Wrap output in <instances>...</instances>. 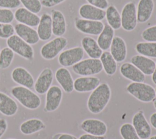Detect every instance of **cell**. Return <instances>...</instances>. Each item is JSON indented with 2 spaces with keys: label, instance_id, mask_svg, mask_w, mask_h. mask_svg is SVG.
Masks as SVG:
<instances>
[{
  "label": "cell",
  "instance_id": "cell-1",
  "mask_svg": "<svg viewBox=\"0 0 156 139\" xmlns=\"http://www.w3.org/2000/svg\"><path fill=\"white\" fill-rule=\"evenodd\" d=\"M111 98V89L107 83L100 84L92 91L87 101L88 110L94 114L101 113L107 106Z\"/></svg>",
  "mask_w": 156,
  "mask_h": 139
},
{
  "label": "cell",
  "instance_id": "cell-2",
  "mask_svg": "<svg viewBox=\"0 0 156 139\" xmlns=\"http://www.w3.org/2000/svg\"><path fill=\"white\" fill-rule=\"evenodd\" d=\"M12 95L25 108L36 110L41 105L40 96L29 88L23 86H15L11 89Z\"/></svg>",
  "mask_w": 156,
  "mask_h": 139
},
{
  "label": "cell",
  "instance_id": "cell-3",
  "mask_svg": "<svg viewBox=\"0 0 156 139\" xmlns=\"http://www.w3.org/2000/svg\"><path fill=\"white\" fill-rule=\"evenodd\" d=\"M126 90L136 99L143 102H150L156 96L154 87L144 82H132L127 86Z\"/></svg>",
  "mask_w": 156,
  "mask_h": 139
},
{
  "label": "cell",
  "instance_id": "cell-4",
  "mask_svg": "<svg viewBox=\"0 0 156 139\" xmlns=\"http://www.w3.org/2000/svg\"><path fill=\"white\" fill-rule=\"evenodd\" d=\"M68 45V40L64 37H57L44 44L40 49V55L45 60L55 58Z\"/></svg>",
  "mask_w": 156,
  "mask_h": 139
},
{
  "label": "cell",
  "instance_id": "cell-5",
  "mask_svg": "<svg viewBox=\"0 0 156 139\" xmlns=\"http://www.w3.org/2000/svg\"><path fill=\"white\" fill-rule=\"evenodd\" d=\"M73 71L76 74L82 76H91L100 73L102 65L99 59H86L73 66Z\"/></svg>",
  "mask_w": 156,
  "mask_h": 139
},
{
  "label": "cell",
  "instance_id": "cell-6",
  "mask_svg": "<svg viewBox=\"0 0 156 139\" xmlns=\"http://www.w3.org/2000/svg\"><path fill=\"white\" fill-rule=\"evenodd\" d=\"M7 46L10 48L14 53L21 57L32 60L34 57V51L30 45L26 43L17 35H13L6 40Z\"/></svg>",
  "mask_w": 156,
  "mask_h": 139
},
{
  "label": "cell",
  "instance_id": "cell-7",
  "mask_svg": "<svg viewBox=\"0 0 156 139\" xmlns=\"http://www.w3.org/2000/svg\"><path fill=\"white\" fill-rule=\"evenodd\" d=\"M121 27L126 31L134 30L137 25L136 7L135 4L130 1L127 2L122 9L121 13Z\"/></svg>",
  "mask_w": 156,
  "mask_h": 139
},
{
  "label": "cell",
  "instance_id": "cell-8",
  "mask_svg": "<svg viewBox=\"0 0 156 139\" xmlns=\"http://www.w3.org/2000/svg\"><path fill=\"white\" fill-rule=\"evenodd\" d=\"M83 56V48L80 46H76L61 52L58 57V62L63 67L73 66L82 60Z\"/></svg>",
  "mask_w": 156,
  "mask_h": 139
},
{
  "label": "cell",
  "instance_id": "cell-9",
  "mask_svg": "<svg viewBox=\"0 0 156 139\" xmlns=\"http://www.w3.org/2000/svg\"><path fill=\"white\" fill-rule=\"evenodd\" d=\"M74 26L77 30L84 34L99 35L104 29V24L101 21H93L76 18Z\"/></svg>",
  "mask_w": 156,
  "mask_h": 139
},
{
  "label": "cell",
  "instance_id": "cell-10",
  "mask_svg": "<svg viewBox=\"0 0 156 139\" xmlns=\"http://www.w3.org/2000/svg\"><path fill=\"white\" fill-rule=\"evenodd\" d=\"M54 79L52 70L48 67L44 68L38 75L34 83V90L39 94L46 93L51 87Z\"/></svg>",
  "mask_w": 156,
  "mask_h": 139
},
{
  "label": "cell",
  "instance_id": "cell-11",
  "mask_svg": "<svg viewBox=\"0 0 156 139\" xmlns=\"http://www.w3.org/2000/svg\"><path fill=\"white\" fill-rule=\"evenodd\" d=\"M132 125L140 139H147L150 137L151 127L143 112H138L133 115Z\"/></svg>",
  "mask_w": 156,
  "mask_h": 139
},
{
  "label": "cell",
  "instance_id": "cell-12",
  "mask_svg": "<svg viewBox=\"0 0 156 139\" xmlns=\"http://www.w3.org/2000/svg\"><path fill=\"white\" fill-rule=\"evenodd\" d=\"M63 97V92L60 87L52 85L46 92L44 109L48 112L56 110L60 105Z\"/></svg>",
  "mask_w": 156,
  "mask_h": 139
},
{
  "label": "cell",
  "instance_id": "cell-13",
  "mask_svg": "<svg viewBox=\"0 0 156 139\" xmlns=\"http://www.w3.org/2000/svg\"><path fill=\"white\" fill-rule=\"evenodd\" d=\"M11 77L14 82L20 86L29 89L34 86V79L32 74L24 68L18 66L15 68L11 73Z\"/></svg>",
  "mask_w": 156,
  "mask_h": 139
},
{
  "label": "cell",
  "instance_id": "cell-14",
  "mask_svg": "<svg viewBox=\"0 0 156 139\" xmlns=\"http://www.w3.org/2000/svg\"><path fill=\"white\" fill-rule=\"evenodd\" d=\"M101 82V79L95 76H82L74 80V90L77 92L85 93L94 90Z\"/></svg>",
  "mask_w": 156,
  "mask_h": 139
},
{
  "label": "cell",
  "instance_id": "cell-15",
  "mask_svg": "<svg viewBox=\"0 0 156 139\" xmlns=\"http://www.w3.org/2000/svg\"><path fill=\"white\" fill-rule=\"evenodd\" d=\"M80 127L87 134L97 136H104L107 130L105 123L98 119H85L81 123Z\"/></svg>",
  "mask_w": 156,
  "mask_h": 139
},
{
  "label": "cell",
  "instance_id": "cell-16",
  "mask_svg": "<svg viewBox=\"0 0 156 139\" xmlns=\"http://www.w3.org/2000/svg\"><path fill=\"white\" fill-rule=\"evenodd\" d=\"M14 17L15 20L19 23L32 27L37 26L40 19L36 13L28 10L24 7L18 8L14 13Z\"/></svg>",
  "mask_w": 156,
  "mask_h": 139
},
{
  "label": "cell",
  "instance_id": "cell-17",
  "mask_svg": "<svg viewBox=\"0 0 156 139\" xmlns=\"http://www.w3.org/2000/svg\"><path fill=\"white\" fill-rule=\"evenodd\" d=\"M79 14L81 18L93 20L102 21L105 17V10L96 7L89 4H83L79 9Z\"/></svg>",
  "mask_w": 156,
  "mask_h": 139
},
{
  "label": "cell",
  "instance_id": "cell-18",
  "mask_svg": "<svg viewBox=\"0 0 156 139\" xmlns=\"http://www.w3.org/2000/svg\"><path fill=\"white\" fill-rule=\"evenodd\" d=\"M121 74L132 82H144L145 75L135 65L129 62L122 63L119 68Z\"/></svg>",
  "mask_w": 156,
  "mask_h": 139
},
{
  "label": "cell",
  "instance_id": "cell-19",
  "mask_svg": "<svg viewBox=\"0 0 156 139\" xmlns=\"http://www.w3.org/2000/svg\"><path fill=\"white\" fill-rule=\"evenodd\" d=\"M14 27L16 35L28 44L33 45L39 41L37 32L33 27L21 23L16 24Z\"/></svg>",
  "mask_w": 156,
  "mask_h": 139
},
{
  "label": "cell",
  "instance_id": "cell-20",
  "mask_svg": "<svg viewBox=\"0 0 156 139\" xmlns=\"http://www.w3.org/2000/svg\"><path fill=\"white\" fill-rule=\"evenodd\" d=\"M40 21L37 26V32L39 39L41 41L49 40L52 35V19L48 13H43L40 17Z\"/></svg>",
  "mask_w": 156,
  "mask_h": 139
},
{
  "label": "cell",
  "instance_id": "cell-21",
  "mask_svg": "<svg viewBox=\"0 0 156 139\" xmlns=\"http://www.w3.org/2000/svg\"><path fill=\"white\" fill-rule=\"evenodd\" d=\"M55 77L65 93H70L74 90V80L67 68L61 67L57 69L55 73Z\"/></svg>",
  "mask_w": 156,
  "mask_h": 139
},
{
  "label": "cell",
  "instance_id": "cell-22",
  "mask_svg": "<svg viewBox=\"0 0 156 139\" xmlns=\"http://www.w3.org/2000/svg\"><path fill=\"white\" fill-rule=\"evenodd\" d=\"M110 49V52L116 62H122L126 59L127 53V46L125 41L121 37H114Z\"/></svg>",
  "mask_w": 156,
  "mask_h": 139
},
{
  "label": "cell",
  "instance_id": "cell-23",
  "mask_svg": "<svg viewBox=\"0 0 156 139\" xmlns=\"http://www.w3.org/2000/svg\"><path fill=\"white\" fill-rule=\"evenodd\" d=\"M52 34L56 37H62L66 31V21L63 13L56 9L51 10Z\"/></svg>",
  "mask_w": 156,
  "mask_h": 139
},
{
  "label": "cell",
  "instance_id": "cell-24",
  "mask_svg": "<svg viewBox=\"0 0 156 139\" xmlns=\"http://www.w3.org/2000/svg\"><path fill=\"white\" fill-rule=\"evenodd\" d=\"M130 62L144 75L147 76L152 75L155 67V62L152 59L140 54L132 57Z\"/></svg>",
  "mask_w": 156,
  "mask_h": 139
},
{
  "label": "cell",
  "instance_id": "cell-25",
  "mask_svg": "<svg viewBox=\"0 0 156 139\" xmlns=\"http://www.w3.org/2000/svg\"><path fill=\"white\" fill-rule=\"evenodd\" d=\"M154 9L153 0H139L136 7L137 21L140 23L147 22L151 18Z\"/></svg>",
  "mask_w": 156,
  "mask_h": 139
},
{
  "label": "cell",
  "instance_id": "cell-26",
  "mask_svg": "<svg viewBox=\"0 0 156 139\" xmlns=\"http://www.w3.org/2000/svg\"><path fill=\"white\" fill-rule=\"evenodd\" d=\"M18 110L16 102L4 92L0 91V113L6 116L15 115Z\"/></svg>",
  "mask_w": 156,
  "mask_h": 139
},
{
  "label": "cell",
  "instance_id": "cell-27",
  "mask_svg": "<svg viewBox=\"0 0 156 139\" xmlns=\"http://www.w3.org/2000/svg\"><path fill=\"white\" fill-rule=\"evenodd\" d=\"M81 45L84 52L90 58L99 59L103 52L97 41L93 37L89 36L83 37L81 40Z\"/></svg>",
  "mask_w": 156,
  "mask_h": 139
},
{
  "label": "cell",
  "instance_id": "cell-28",
  "mask_svg": "<svg viewBox=\"0 0 156 139\" xmlns=\"http://www.w3.org/2000/svg\"><path fill=\"white\" fill-rule=\"evenodd\" d=\"M45 128L44 123L38 118H30L23 122L20 126V132L24 135H32Z\"/></svg>",
  "mask_w": 156,
  "mask_h": 139
},
{
  "label": "cell",
  "instance_id": "cell-29",
  "mask_svg": "<svg viewBox=\"0 0 156 139\" xmlns=\"http://www.w3.org/2000/svg\"><path fill=\"white\" fill-rule=\"evenodd\" d=\"M115 30H113L108 24H104L102 32L98 35L97 43L102 51H107L110 47L112 40L114 38Z\"/></svg>",
  "mask_w": 156,
  "mask_h": 139
},
{
  "label": "cell",
  "instance_id": "cell-30",
  "mask_svg": "<svg viewBox=\"0 0 156 139\" xmlns=\"http://www.w3.org/2000/svg\"><path fill=\"white\" fill-rule=\"evenodd\" d=\"M105 18L107 24L113 30H118L121 27V14L115 5H110L106 9Z\"/></svg>",
  "mask_w": 156,
  "mask_h": 139
},
{
  "label": "cell",
  "instance_id": "cell-31",
  "mask_svg": "<svg viewBox=\"0 0 156 139\" xmlns=\"http://www.w3.org/2000/svg\"><path fill=\"white\" fill-rule=\"evenodd\" d=\"M103 70L108 76H113L117 70V62L108 51H104L100 57Z\"/></svg>",
  "mask_w": 156,
  "mask_h": 139
},
{
  "label": "cell",
  "instance_id": "cell-32",
  "mask_svg": "<svg viewBox=\"0 0 156 139\" xmlns=\"http://www.w3.org/2000/svg\"><path fill=\"white\" fill-rule=\"evenodd\" d=\"M135 48L140 55L149 58H156V42H139L136 44Z\"/></svg>",
  "mask_w": 156,
  "mask_h": 139
},
{
  "label": "cell",
  "instance_id": "cell-33",
  "mask_svg": "<svg viewBox=\"0 0 156 139\" xmlns=\"http://www.w3.org/2000/svg\"><path fill=\"white\" fill-rule=\"evenodd\" d=\"M15 53L8 46L2 48L0 51V69L8 68L14 59Z\"/></svg>",
  "mask_w": 156,
  "mask_h": 139
},
{
  "label": "cell",
  "instance_id": "cell-34",
  "mask_svg": "<svg viewBox=\"0 0 156 139\" xmlns=\"http://www.w3.org/2000/svg\"><path fill=\"white\" fill-rule=\"evenodd\" d=\"M120 135L123 139H140L132 124L124 123L119 129Z\"/></svg>",
  "mask_w": 156,
  "mask_h": 139
},
{
  "label": "cell",
  "instance_id": "cell-35",
  "mask_svg": "<svg viewBox=\"0 0 156 139\" xmlns=\"http://www.w3.org/2000/svg\"><path fill=\"white\" fill-rule=\"evenodd\" d=\"M21 4L28 10L34 13H38L42 9V5L40 0H20Z\"/></svg>",
  "mask_w": 156,
  "mask_h": 139
},
{
  "label": "cell",
  "instance_id": "cell-36",
  "mask_svg": "<svg viewBox=\"0 0 156 139\" xmlns=\"http://www.w3.org/2000/svg\"><path fill=\"white\" fill-rule=\"evenodd\" d=\"M15 34V27L10 24L0 23V38L7 39Z\"/></svg>",
  "mask_w": 156,
  "mask_h": 139
},
{
  "label": "cell",
  "instance_id": "cell-37",
  "mask_svg": "<svg viewBox=\"0 0 156 139\" xmlns=\"http://www.w3.org/2000/svg\"><path fill=\"white\" fill-rule=\"evenodd\" d=\"M141 36L146 41L156 42V25L146 28L141 32Z\"/></svg>",
  "mask_w": 156,
  "mask_h": 139
},
{
  "label": "cell",
  "instance_id": "cell-38",
  "mask_svg": "<svg viewBox=\"0 0 156 139\" xmlns=\"http://www.w3.org/2000/svg\"><path fill=\"white\" fill-rule=\"evenodd\" d=\"M14 19V13L10 9L0 8V23H11Z\"/></svg>",
  "mask_w": 156,
  "mask_h": 139
},
{
  "label": "cell",
  "instance_id": "cell-39",
  "mask_svg": "<svg viewBox=\"0 0 156 139\" xmlns=\"http://www.w3.org/2000/svg\"><path fill=\"white\" fill-rule=\"evenodd\" d=\"M21 5L20 0H0V8L13 9L18 8Z\"/></svg>",
  "mask_w": 156,
  "mask_h": 139
},
{
  "label": "cell",
  "instance_id": "cell-40",
  "mask_svg": "<svg viewBox=\"0 0 156 139\" xmlns=\"http://www.w3.org/2000/svg\"><path fill=\"white\" fill-rule=\"evenodd\" d=\"M88 4H91L96 7L99 8L102 10L106 9L109 3L108 0H86Z\"/></svg>",
  "mask_w": 156,
  "mask_h": 139
},
{
  "label": "cell",
  "instance_id": "cell-41",
  "mask_svg": "<svg viewBox=\"0 0 156 139\" xmlns=\"http://www.w3.org/2000/svg\"><path fill=\"white\" fill-rule=\"evenodd\" d=\"M66 0H41L42 6L46 8H51L65 2Z\"/></svg>",
  "mask_w": 156,
  "mask_h": 139
},
{
  "label": "cell",
  "instance_id": "cell-42",
  "mask_svg": "<svg viewBox=\"0 0 156 139\" xmlns=\"http://www.w3.org/2000/svg\"><path fill=\"white\" fill-rule=\"evenodd\" d=\"M8 127L7 121L4 118H0V138L5 134Z\"/></svg>",
  "mask_w": 156,
  "mask_h": 139
},
{
  "label": "cell",
  "instance_id": "cell-43",
  "mask_svg": "<svg viewBox=\"0 0 156 139\" xmlns=\"http://www.w3.org/2000/svg\"><path fill=\"white\" fill-rule=\"evenodd\" d=\"M79 139H105L104 136H97L89 134L82 135Z\"/></svg>",
  "mask_w": 156,
  "mask_h": 139
},
{
  "label": "cell",
  "instance_id": "cell-44",
  "mask_svg": "<svg viewBox=\"0 0 156 139\" xmlns=\"http://www.w3.org/2000/svg\"><path fill=\"white\" fill-rule=\"evenodd\" d=\"M149 121H150L151 124L152 126V127L156 129V112L153 113L150 116Z\"/></svg>",
  "mask_w": 156,
  "mask_h": 139
},
{
  "label": "cell",
  "instance_id": "cell-45",
  "mask_svg": "<svg viewBox=\"0 0 156 139\" xmlns=\"http://www.w3.org/2000/svg\"><path fill=\"white\" fill-rule=\"evenodd\" d=\"M57 139H76V138L69 134H63L59 135Z\"/></svg>",
  "mask_w": 156,
  "mask_h": 139
},
{
  "label": "cell",
  "instance_id": "cell-46",
  "mask_svg": "<svg viewBox=\"0 0 156 139\" xmlns=\"http://www.w3.org/2000/svg\"><path fill=\"white\" fill-rule=\"evenodd\" d=\"M152 80L154 84L156 85V63H155V67L154 71L152 74Z\"/></svg>",
  "mask_w": 156,
  "mask_h": 139
},
{
  "label": "cell",
  "instance_id": "cell-47",
  "mask_svg": "<svg viewBox=\"0 0 156 139\" xmlns=\"http://www.w3.org/2000/svg\"><path fill=\"white\" fill-rule=\"evenodd\" d=\"M152 101H153V104H154V107H155V109H156V98H155L153 100H152Z\"/></svg>",
  "mask_w": 156,
  "mask_h": 139
},
{
  "label": "cell",
  "instance_id": "cell-48",
  "mask_svg": "<svg viewBox=\"0 0 156 139\" xmlns=\"http://www.w3.org/2000/svg\"><path fill=\"white\" fill-rule=\"evenodd\" d=\"M149 139H156V135H154V136H152V137H150Z\"/></svg>",
  "mask_w": 156,
  "mask_h": 139
},
{
  "label": "cell",
  "instance_id": "cell-49",
  "mask_svg": "<svg viewBox=\"0 0 156 139\" xmlns=\"http://www.w3.org/2000/svg\"><path fill=\"white\" fill-rule=\"evenodd\" d=\"M155 94H156V87H155Z\"/></svg>",
  "mask_w": 156,
  "mask_h": 139
},
{
  "label": "cell",
  "instance_id": "cell-50",
  "mask_svg": "<svg viewBox=\"0 0 156 139\" xmlns=\"http://www.w3.org/2000/svg\"><path fill=\"white\" fill-rule=\"evenodd\" d=\"M7 139H15V138H7Z\"/></svg>",
  "mask_w": 156,
  "mask_h": 139
},
{
  "label": "cell",
  "instance_id": "cell-51",
  "mask_svg": "<svg viewBox=\"0 0 156 139\" xmlns=\"http://www.w3.org/2000/svg\"><path fill=\"white\" fill-rule=\"evenodd\" d=\"M0 51H1V50H0Z\"/></svg>",
  "mask_w": 156,
  "mask_h": 139
}]
</instances>
